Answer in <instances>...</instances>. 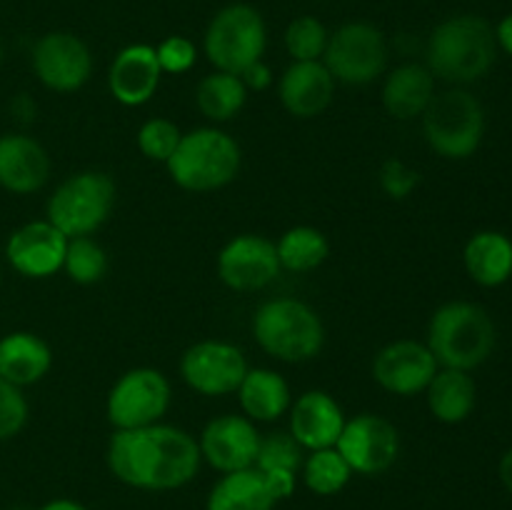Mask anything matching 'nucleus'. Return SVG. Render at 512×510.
<instances>
[{
	"label": "nucleus",
	"mask_w": 512,
	"mask_h": 510,
	"mask_svg": "<svg viewBox=\"0 0 512 510\" xmlns=\"http://www.w3.org/2000/svg\"><path fill=\"white\" fill-rule=\"evenodd\" d=\"M68 240L50 220H30L10 233L5 260L23 278L45 280L63 270Z\"/></svg>",
	"instance_id": "obj_17"
},
{
	"label": "nucleus",
	"mask_w": 512,
	"mask_h": 510,
	"mask_svg": "<svg viewBox=\"0 0 512 510\" xmlns=\"http://www.w3.org/2000/svg\"><path fill=\"white\" fill-rule=\"evenodd\" d=\"M335 78L325 68L323 60H303L290 63L280 75L278 98L293 118L310 120L330 108L335 98Z\"/></svg>",
	"instance_id": "obj_20"
},
{
	"label": "nucleus",
	"mask_w": 512,
	"mask_h": 510,
	"mask_svg": "<svg viewBox=\"0 0 512 510\" xmlns=\"http://www.w3.org/2000/svg\"><path fill=\"white\" fill-rule=\"evenodd\" d=\"M260 430L245 415L225 413L210 420L198 438L200 458L218 473L255 468L260 448Z\"/></svg>",
	"instance_id": "obj_16"
},
{
	"label": "nucleus",
	"mask_w": 512,
	"mask_h": 510,
	"mask_svg": "<svg viewBox=\"0 0 512 510\" xmlns=\"http://www.w3.org/2000/svg\"><path fill=\"white\" fill-rule=\"evenodd\" d=\"M183 130L168 118H150L138 130V150L148 160L155 163H168L170 155L178 148Z\"/></svg>",
	"instance_id": "obj_34"
},
{
	"label": "nucleus",
	"mask_w": 512,
	"mask_h": 510,
	"mask_svg": "<svg viewBox=\"0 0 512 510\" xmlns=\"http://www.w3.org/2000/svg\"><path fill=\"white\" fill-rule=\"evenodd\" d=\"M268 48V28L248 3H230L213 15L203 35V50L208 63L223 73L240 75L248 65L263 60Z\"/></svg>",
	"instance_id": "obj_8"
},
{
	"label": "nucleus",
	"mask_w": 512,
	"mask_h": 510,
	"mask_svg": "<svg viewBox=\"0 0 512 510\" xmlns=\"http://www.w3.org/2000/svg\"><path fill=\"white\" fill-rule=\"evenodd\" d=\"M303 448L295 443L293 435L288 430H275L260 438L258 458H255V468L260 473L268 470H288V473H298L303 468Z\"/></svg>",
	"instance_id": "obj_33"
},
{
	"label": "nucleus",
	"mask_w": 512,
	"mask_h": 510,
	"mask_svg": "<svg viewBox=\"0 0 512 510\" xmlns=\"http://www.w3.org/2000/svg\"><path fill=\"white\" fill-rule=\"evenodd\" d=\"M163 70L155 48L148 43L125 45L108 68V90L125 108H140L158 93Z\"/></svg>",
	"instance_id": "obj_19"
},
{
	"label": "nucleus",
	"mask_w": 512,
	"mask_h": 510,
	"mask_svg": "<svg viewBox=\"0 0 512 510\" xmlns=\"http://www.w3.org/2000/svg\"><path fill=\"white\" fill-rule=\"evenodd\" d=\"M250 328L260 350L283 363H308L325 345V325L318 310L298 298L260 303Z\"/></svg>",
	"instance_id": "obj_5"
},
{
	"label": "nucleus",
	"mask_w": 512,
	"mask_h": 510,
	"mask_svg": "<svg viewBox=\"0 0 512 510\" xmlns=\"http://www.w3.org/2000/svg\"><path fill=\"white\" fill-rule=\"evenodd\" d=\"M328 38L330 33L323 20H318L315 15H300V18L290 20V25L285 28V50L295 63L323 60Z\"/></svg>",
	"instance_id": "obj_32"
},
{
	"label": "nucleus",
	"mask_w": 512,
	"mask_h": 510,
	"mask_svg": "<svg viewBox=\"0 0 512 510\" xmlns=\"http://www.w3.org/2000/svg\"><path fill=\"white\" fill-rule=\"evenodd\" d=\"M0 58H3V45H0Z\"/></svg>",
	"instance_id": "obj_44"
},
{
	"label": "nucleus",
	"mask_w": 512,
	"mask_h": 510,
	"mask_svg": "<svg viewBox=\"0 0 512 510\" xmlns=\"http://www.w3.org/2000/svg\"><path fill=\"white\" fill-rule=\"evenodd\" d=\"M290 428L295 443L303 450L335 448L345 425L343 405L328 390H305L293 400L288 410Z\"/></svg>",
	"instance_id": "obj_18"
},
{
	"label": "nucleus",
	"mask_w": 512,
	"mask_h": 510,
	"mask_svg": "<svg viewBox=\"0 0 512 510\" xmlns=\"http://www.w3.org/2000/svg\"><path fill=\"white\" fill-rule=\"evenodd\" d=\"M240 80L245 83L248 93L250 90H255V93H263V90H268L270 85H273V70H270L263 60H258V63L248 65V68L240 73Z\"/></svg>",
	"instance_id": "obj_38"
},
{
	"label": "nucleus",
	"mask_w": 512,
	"mask_h": 510,
	"mask_svg": "<svg viewBox=\"0 0 512 510\" xmlns=\"http://www.w3.org/2000/svg\"><path fill=\"white\" fill-rule=\"evenodd\" d=\"M13 113L18 115L20 120H30L35 115L33 100H30L28 95H18V98L13 100Z\"/></svg>",
	"instance_id": "obj_40"
},
{
	"label": "nucleus",
	"mask_w": 512,
	"mask_h": 510,
	"mask_svg": "<svg viewBox=\"0 0 512 510\" xmlns=\"http://www.w3.org/2000/svg\"><path fill=\"white\" fill-rule=\"evenodd\" d=\"M463 263L475 283L498 288L512 275V240L500 230H480L465 243Z\"/></svg>",
	"instance_id": "obj_26"
},
{
	"label": "nucleus",
	"mask_w": 512,
	"mask_h": 510,
	"mask_svg": "<svg viewBox=\"0 0 512 510\" xmlns=\"http://www.w3.org/2000/svg\"><path fill=\"white\" fill-rule=\"evenodd\" d=\"M105 460L120 483L155 493L188 485L203 463L198 440L188 430L168 423L115 430Z\"/></svg>",
	"instance_id": "obj_1"
},
{
	"label": "nucleus",
	"mask_w": 512,
	"mask_h": 510,
	"mask_svg": "<svg viewBox=\"0 0 512 510\" xmlns=\"http://www.w3.org/2000/svg\"><path fill=\"white\" fill-rule=\"evenodd\" d=\"M420 118L425 143L440 158L465 160L483 143L485 110L480 100L463 88L435 93Z\"/></svg>",
	"instance_id": "obj_7"
},
{
	"label": "nucleus",
	"mask_w": 512,
	"mask_h": 510,
	"mask_svg": "<svg viewBox=\"0 0 512 510\" xmlns=\"http://www.w3.org/2000/svg\"><path fill=\"white\" fill-rule=\"evenodd\" d=\"M495 323L488 310L468 300H450L440 305L428 323L425 345L440 368L475 370L493 355Z\"/></svg>",
	"instance_id": "obj_3"
},
{
	"label": "nucleus",
	"mask_w": 512,
	"mask_h": 510,
	"mask_svg": "<svg viewBox=\"0 0 512 510\" xmlns=\"http://www.w3.org/2000/svg\"><path fill=\"white\" fill-rule=\"evenodd\" d=\"M173 403V388L163 370L130 368L120 375L110 388L105 400V415L115 430L145 428V425L163 423Z\"/></svg>",
	"instance_id": "obj_9"
},
{
	"label": "nucleus",
	"mask_w": 512,
	"mask_h": 510,
	"mask_svg": "<svg viewBox=\"0 0 512 510\" xmlns=\"http://www.w3.org/2000/svg\"><path fill=\"white\" fill-rule=\"evenodd\" d=\"M50 180V155L43 143L25 133L0 135V188L33 195Z\"/></svg>",
	"instance_id": "obj_21"
},
{
	"label": "nucleus",
	"mask_w": 512,
	"mask_h": 510,
	"mask_svg": "<svg viewBox=\"0 0 512 510\" xmlns=\"http://www.w3.org/2000/svg\"><path fill=\"white\" fill-rule=\"evenodd\" d=\"M495 40H498V48H503L512 58V13L495 25Z\"/></svg>",
	"instance_id": "obj_39"
},
{
	"label": "nucleus",
	"mask_w": 512,
	"mask_h": 510,
	"mask_svg": "<svg viewBox=\"0 0 512 510\" xmlns=\"http://www.w3.org/2000/svg\"><path fill=\"white\" fill-rule=\"evenodd\" d=\"M248 103V88L240 75L213 70L195 88V105L210 123H228L238 118Z\"/></svg>",
	"instance_id": "obj_28"
},
{
	"label": "nucleus",
	"mask_w": 512,
	"mask_h": 510,
	"mask_svg": "<svg viewBox=\"0 0 512 510\" xmlns=\"http://www.w3.org/2000/svg\"><path fill=\"white\" fill-rule=\"evenodd\" d=\"M435 95V75L423 63H403L383 80V108L395 120H415L425 113Z\"/></svg>",
	"instance_id": "obj_22"
},
{
	"label": "nucleus",
	"mask_w": 512,
	"mask_h": 510,
	"mask_svg": "<svg viewBox=\"0 0 512 510\" xmlns=\"http://www.w3.org/2000/svg\"><path fill=\"white\" fill-rule=\"evenodd\" d=\"M498 473H500V480H503V485L508 488V493H512V448L503 455V458H500Z\"/></svg>",
	"instance_id": "obj_41"
},
{
	"label": "nucleus",
	"mask_w": 512,
	"mask_h": 510,
	"mask_svg": "<svg viewBox=\"0 0 512 510\" xmlns=\"http://www.w3.org/2000/svg\"><path fill=\"white\" fill-rule=\"evenodd\" d=\"M438 370L440 365L428 345L410 338L383 345L373 358V380L398 398L425 393Z\"/></svg>",
	"instance_id": "obj_15"
},
{
	"label": "nucleus",
	"mask_w": 512,
	"mask_h": 510,
	"mask_svg": "<svg viewBox=\"0 0 512 510\" xmlns=\"http://www.w3.org/2000/svg\"><path fill=\"white\" fill-rule=\"evenodd\" d=\"M65 275L78 285H95L108 275V253L90 235L70 238L65 250Z\"/></svg>",
	"instance_id": "obj_31"
},
{
	"label": "nucleus",
	"mask_w": 512,
	"mask_h": 510,
	"mask_svg": "<svg viewBox=\"0 0 512 510\" xmlns=\"http://www.w3.org/2000/svg\"><path fill=\"white\" fill-rule=\"evenodd\" d=\"M425 400L435 420L445 425H458L473 415L478 403V385L468 370L440 368L425 388Z\"/></svg>",
	"instance_id": "obj_25"
},
{
	"label": "nucleus",
	"mask_w": 512,
	"mask_h": 510,
	"mask_svg": "<svg viewBox=\"0 0 512 510\" xmlns=\"http://www.w3.org/2000/svg\"><path fill=\"white\" fill-rule=\"evenodd\" d=\"M303 483L315 495H335L350 483L353 470L345 463L343 455L335 448L310 450L308 458L303 460Z\"/></svg>",
	"instance_id": "obj_30"
},
{
	"label": "nucleus",
	"mask_w": 512,
	"mask_h": 510,
	"mask_svg": "<svg viewBox=\"0 0 512 510\" xmlns=\"http://www.w3.org/2000/svg\"><path fill=\"white\" fill-rule=\"evenodd\" d=\"M215 268H218L220 283L235 293H255V290L268 288L283 270L273 240L255 233L230 238L220 248Z\"/></svg>",
	"instance_id": "obj_14"
},
{
	"label": "nucleus",
	"mask_w": 512,
	"mask_h": 510,
	"mask_svg": "<svg viewBox=\"0 0 512 510\" xmlns=\"http://www.w3.org/2000/svg\"><path fill=\"white\" fill-rule=\"evenodd\" d=\"M30 418V405L23 388L0 378V443L23 433Z\"/></svg>",
	"instance_id": "obj_35"
},
{
	"label": "nucleus",
	"mask_w": 512,
	"mask_h": 510,
	"mask_svg": "<svg viewBox=\"0 0 512 510\" xmlns=\"http://www.w3.org/2000/svg\"><path fill=\"white\" fill-rule=\"evenodd\" d=\"M235 395L243 415L253 423H275L288 415L293 405L288 380L273 368H248Z\"/></svg>",
	"instance_id": "obj_24"
},
{
	"label": "nucleus",
	"mask_w": 512,
	"mask_h": 510,
	"mask_svg": "<svg viewBox=\"0 0 512 510\" xmlns=\"http://www.w3.org/2000/svg\"><path fill=\"white\" fill-rule=\"evenodd\" d=\"M53 368V350L30 330H13L0 338V378L18 388L40 383Z\"/></svg>",
	"instance_id": "obj_23"
},
{
	"label": "nucleus",
	"mask_w": 512,
	"mask_h": 510,
	"mask_svg": "<svg viewBox=\"0 0 512 510\" xmlns=\"http://www.w3.org/2000/svg\"><path fill=\"white\" fill-rule=\"evenodd\" d=\"M380 188L388 198L393 200H405L408 195H413V190L418 188L420 175L418 170H413L410 165H405L400 158H388L380 165Z\"/></svg>",
	"instance_id": "obj_37"
},
{
	"label": "nucleus",
	"mask_w": 512,
	"mask_h": 510,
	"mask_svg": "<svg viewBox=\"0 0 512 510\" xmlns=\"http://www.w3.org/2000/svg\"><path fill=\"white\" fill-rule=\"evenodd\" d=\"M40 510H88V508H85L83 503H78V500L55 498V500H48Z\"/></svg>",
	"instance_id": "obj_42"
},
{
	"label": "nucleus",
	"mask_w": 512,
	"mask_h": 510,
	"mask_svg": "<svg viewBox=\"0 0 512 510\" xmlns=\"http://www.w3.org/2000/svg\"><path fill=\"white\" fill-rule=\"evenodd\" d=\"M248 368L243 350L228 340H198L180 358V378L190 390L208 398L233 395Z\"/></svg>",
	"instance_id": "obj_11"
},
{
	"label": "nucleus",
	"mask_w": 512,
	"mask_h": 510,
	"mask_svg": "<svg viewBox=\"0 0 512 510\" xmlns=\"http://www.w3.org/2000/svg\"><path fill=\"white\" fill-rule=\"evenodd\" d=\"M388 40L383 30L365 20L340 25L330 33L323 65L330 70L335 83L370 85L388 70Z\"/></svg>",
	"instance_id": "obj_10"
},
{
	"label": "nucleus",
	"mask_w": 512,
	"mask_h": 510,
	"mask_svg": "<svg viewBox=\"0 0 512 510\" xmlns=\"http://www.w3.org/2000/svg\"><path fill=\"white\" fill-rule=\"evenodd\" d=\"M0 283H3V265H0Z\"/></svg>",
	"instance_id": "obj_43"
},
{
	"label": "nucleus",
	"mask_w": 512,
	"mask_h": 510,
	"mask_svg": "<svg viewBox=\"0 0 512 510\" xmlns=\"http://www.w3.org/2000/svg\"><path fill=\"white\" fill-rule=\"evenodd\" d=\"M30 63L40 85L53 93H75L93 75V53L88 43L65 30H53L38 38Z\"/></svg>",
	"instance_id": "obj_13"
},
{
	"label": "nucleus",
	"mask_w": 512,
	"mask_h": 510,
	"mask_svg": "<svg viewBox=\"0 0 512 510\" xmlns=\"http://www.w3.org/2000/svg\"><path fill=\"white\" fill-rule=\"evenodd\" d=\"M155 55H158V63L163 75H183L188 73L190 68L198 60V48L190 38L185 35H168L165 40H160L155 45Z\"/></svg>",
	"instance_id": "obj_36"
},
{
	"label": "nucleus",
	"mask_w": 512,
	"mask_h": 510,
	"mask_svg": "<svg viewBox=\"0 0 512 510\" xmlns=\"http://www.w3.org/2000/svg\"><path fill=\"white\" fill-rule=\"evenodd\" d=\"M275 498L258 468L225 473L208 493L205 510H273Z\"/></svg>",
	"instance_id": "obj_27"
},
{
	"label": "nucleus",
	"mask_w": 512,
	"mask_h": 510,
	"mask_svg": "<svg viewBox=\"0 0 512 510\" xmlns=\"http://www.w3.org/2000/svg\"><path fill=\"white\" fill-rule=\"evenodd\" d=\"M115 180L100 170H80L65 178L45 203V220L68 238L93 235L115 208Z\"/></svg>",
	"instance_id": "obj_6"
},
{
	"label": "nucleus",
	"mask_w": 512,
	"mask_h": 510,
	"mask_svg": "<svg viewBox=\"0 0 512 510\" xmlns=\"http://www.w3.org/2000/svg\"><path fill=\"white\" fill-rule=\"evenodd\" d=\"M498 58L495 28L480 15H453L435 25L425 48V65L435 78L468 85L485 78Z\"/></svg>",
	"instance_id": "obj_2"
},
{
	"label": "nucleus",
	"mask_w": 512,
	"mask_h": 510,
	"mask_svg": "<svg viewBox=\"0 0 512 510\" xmlns=\"http://www.w3.org/2000/svg\"><path fill=\"white\" fill-rule=\"evenodd\" d=\"M18 510H23V508H18Z\"/></svg>",
	"instance_id": "obj_45"
},
{
	"label": "nucleus",
	"mask_w": 512,
	"mask_h": 510,
	"mask_svg": "<svg viewBox=\"0 0 512 510\" xmlns=\"http://www.w3.org/2000/svg\"><path fill=\"white\" fill-rule=\"evenodd\" d=\"M280 268L290 273H310L320 268L330 255V243L323 230L313 225H295L288 228L275 243Z\"/></svg>",
	"instance_id": "obj_29"
},
{
	"label": "nucleus",
	"mask_w": 512,
	"mask_h": 510,
	"mask_svg": "<svg viewBox=\"0 0 512 510\" xmlns=\"http://www.w3.org/2000/svg\"><path fill=\"white\" fill-rule=\"evenodd\" d=\"M240 163L243 153L238 140L215 125H203L183 133L165 168L180 190L213 193L238 178Z\"/></svg>",
	"instance_id": "obj_4"
},
{
	"label": "nucleus",
	"mask_w": 512,
	"mask_h": 510,
	"mask_svg": "<svg viewBox=\"0 0 512 510\" xmlns=\"http://www.w3.org/2000/svg\"><path fill=\"white\" fill-rule=\"evenodd\" d=\"M335 450L343 455L353 475H380L398 460L400 433L383 415L360 413L345 420Z\"/></svg>",
	"instance_id": "obj_12"
}]
</instances>
